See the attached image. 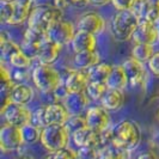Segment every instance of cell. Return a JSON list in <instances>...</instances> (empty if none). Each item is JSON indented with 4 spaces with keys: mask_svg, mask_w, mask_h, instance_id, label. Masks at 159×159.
Masks as SVG:
<instances>
[{
    "mask_svg": "<svg viewBox=\"0 0 159 159\" xmlns=\"http://www.w3.org/2000/svg\"><path fill=\"white\" fill-rule=\"evenodd\" d=\"M140 143L141 129L134 121L125 120L112 127V145L128 151H133Z\"/></svg>",
    "mask_w": 159,
    "mask_h": 159,
    "instance_id": "cell-1",
    "label": "cell"
},
{
    "mask_svg": "<svg viewBox=\"0 0 159 159\" xmlns=\"http://www.w3.org/2000/svg\"><path fill=\"white\" fill-rule=\"evenodd\" d=\"M34 85L43 93H52L61 86V74L52 65L39 64L31 73Z\"/></svg>",
    "mask_w": 159,
    "mask_h": 159,
    "instance_id": "cell-2",
    "label": "cell"
},
{
    "mask_svg": "<svg viewBox=\"0 0 159 159\" xmlns=\"http://www.w3.org/2000/svg\"><path fill=\"white\" fill-rule=\"evenodd\" d=\"M140 19L132 11H117V13L111 18L110 31L112 36L119 41L132 40L136 28L140 24Z\"/></svg>",
    "mask_w": 159,
    "mask_h": 159,
    "instance_id": "cell-3",
    "label": "cell"
},
{
    "mask_svg": "<svg viewBox=\"0 0 159 159\" xmlns=\"http://www.w3.org/2000/svg\"><path fill=\"white\" fill-rule=\"evenodd\" d=\"M61 19H62V11L53 5L35 6L29 17L28 28L47 34L48 29Z\"/></svg>",
    "mask_w": 159,
    "mask_h": 159,
    "instance_id": "cell-4",
    "label": "cell"
},
{
    "mask_svg": "<svg viewBox=\"0 0 159 159\" xmlns=\"http://www.w3.org/2000/svg\"><path fill=\"white\" fill-rule=\"evenodd\" d=\"M70 138L71 133L65 125H53L42 129L40 143L49 153H54L67 147Z\"/></svg>",
    "mask_w": 159,
    "mask_h": 159,
    "instance_id": "cell-5",
    "label": "cell"
},
{
    "mask_svg": "<svg viewBox=\"0 0 159 159\" xmlns=\"http://www.w3.org/2000/svg\"><path fill=\"white\" fill-rule=\"evenodd\" d=\"M75 32H77L75 26L71 22L61 19L54 23L48 29L47 40L62 48L64 46L72 43V41L75 36Z\"/></svg>",
    "mask_w": 159,
    "mask_h": 159,
    "instance_id": "cell-6",
    "label": "cell"
},
{
    "mask_svg": "<svg viewBox=\"0 0 159 159\" xmlns=\"http://www.w3.org/2000/svg\"><path fill=\"white\" fill-rule=\"evenodd\" d=\"M0 114L4 116L6 123L18 128H23L26 125H30L32 120L31 110L26 105L16 103H10L6 108L0 110Z\"/></svg>",
    "mask_w": 159,
    "mask_h": 159,
    "instance_id": "cell-7",
    "label": "cell"
},
{
    "mask_svg": "<svg viewBox=\"0 0 159 159\" xmlns=\"http://www.w3.org/2000/svg\"><path fill=\"white\" fill-rule=\"evenodd\" d=\"M20 128L10 123L2 125L0 128V147L2 152H12L19 150L24 145Z\"/></svg>",
    "mask_w": 159,
    "mask_h": 159,
    "instance_id": "cell-8",
    "label": "cell"
},
{
    "mask_svg": "<svg viewBox=\"0 0 159 159\" xmlns=\"http://www.w3.org/2000/svg\"><path fill=\"white\" fill-rule=\"evenodd\" d=\"M86 125L90 129H92L96 133H102L110 128V115L107 109H104L102 105H93L90 107L88 111L85 112Z\"/></svg>",
    "mask_w": 159,
    "mask_h": 159,
    "instance_id": "cell-9",
    "label": "cell"
},
{
    "mask_svg": "<svg viewBox=\"0 0 159 159\" xmlns=\"http://www.w3.org/2000/svg\"><path fill=\"white\" fill-rule=\"evenodd\" d=\"M122 67L127 74L128 85H130L132 88H138L145 84V80L147 78V71L143 62L129 57L122 64Z\"/></svg>",
    "mask_w": 159,
    "mask_h": 159,
    "instance_id": "cell-10",
    "label": "cell"
},
{
    "mask_svg": "<svg viewBox=\"0 0 159 159\" xmlns=\"http://www.w3.org/2000/svg\"><path fill=\"white\" fill-rule=\"evenodd\" d=\"M134 43H143L154 46L159 42V29L156 23L141 20L132 37Z\"/></svg>",
    "mask_w": 159,
    "mask_h": 159,
    "instance_id": "cell-11",
    "label": "cell"
},
{
    "mask_svg": "<svg viewBox=\"0 0 159 159\" xmlns=\"http://www.w3.org/2000/svg\"><path fill=\"white\" fill-rule=\"evenodd\" d=\"M105 28V20L99 13L97 12H86L80 17V19L77 23V30L86 31L92 35H99Z\"/></svg>",
    "mask_w": 159,
    "mask_h": 159,
    "instance_id": "cell-12",
    "label": "cell"
},
{
    "mask_svg": "<svg viewBox=\"0 0 159 159\" xmlns=\"http://www.w3.org/2000/svg\"><path fill=\"white\" fill-rule=\"evenodd\" d=\"M62 104L65 108L67 109V111L70 112L71 116H78L83 115L88 111L90 108V98H89L85 92L83 93H67L64 97V102Z\"/></svg>",
    "mask_w": 159,
    "mask_h": 159,
    "instance_id": "cell-13",
    "label": "cell"
},
{
    "mask_svg": "<svg viewBox=\"0 0 159 159\" xmlns=\"http://www.w3.org/2000/svg\"><path fill=\"white\" fill-rule=\"evenodd\" d=\"M90 79H89L88 72L75 70L68 74L64 84L65 91L67 93H83L86 91Z\"/></svg>",
    "mask_w": 159,
    "mask_h": 159,
    "instance_id": "cell-14",
    "label": "cell"
},
{
    "mask_svg": "<svg viewBox=\"0 0 159 159\" xmlns=\"http://www.w3.org/2000/svg\"><path fill=\"white\" fill-rule=\"evenodd\" d=\"M71 115L64 104L52 103L44 105V122L46 127L53 125H66Z\"/></svg>",
    "mask_w": 159,
    "mask_h": 159,
    "instance_id": "cell-15",
    "label": "cell"
},
{
    "mask_svg": "<svg viewBox=\"0 0 159 159\" xmlns=\"http://www.w3.org/2000/svg\"><path fill=\"white\" fill-rule=\"evenodd\" d=\"M71 136L74 145L78 146V148H80V147H95V148H98L102 151L99 133H96L89 127L81 128L79 130L74 132Z\"/></svg>",
    "mask_w": 159,
    "mask_h": 159,
    "instance_id": "cell-16",
    "label": "cell"
},
{
    "mask_svg": "<svg viewBox=\"0 0 159 159\" xmlns=\"http://www.w3.org/2000/svg\"><path fill=\"white\" fill-rule=\"evenodd\" d=\"M72 49L74 53L81 52H95L97 48V39L95 35L89 34L86 31L77 30L75 36L71 43Z\"/></svg>",
    "mask_w": 159,
    "mask_h": 159,
    "instance_id": "cell-17",
    "label": "cell"
},
{
    "mask_svg": "<svg viewBox=\"0 0 159 159\" xmlns=\"http://www.w3.org/2000/svg\"><path fill=\"white\" fill-rule=\"evenodd\" d=\"M34 0H15L13 16L10 19L8 25H20L29 20L34 10Z\"/></svg>",
    "mask_w": 159,
    "mask_h": 159,
    "instance_id": "cell-18",
    "label": "cell"
},
{
    "mask_svg": "<svg viewBox=\"0 0 159 159\" xmlns=\"http://www.w3.org/2000/svg\"><path fill=\"white\" fill-rule=\"evenodd\" d=\"M73 64L77 67V70L88 71L96 65L101 64V56L95 52H81V53H74L73 56Z\"/></svg>",
    "mask_w": 159,
    "mask_h": 159,
    "instance_id": "cell-19",
    "label": "cell"
},
{
    "mask_svg": "<svg viewBox=\"0 0 159 159\" xmlns=\"http://www.w3.org/2000/svg\"><path fill=\"white\" fill-rule=\"evenodd\" d=\"M34 89L29 85L16 83L11 91V101L12 103L20 104V105H28L34 99Z\"/></svg>",
    "mask_w": 159,
    "mask_h": 159,
    "instance_id": "cell-20",
    "label": "cell"
},
{
    "mask_svg": "<svg viewBox=\"0 0 159 159\" xmlns=\"http://www.w3.org/2000/svg\"><path fill=\"white\" fill-rule=\"evenodd\" d=\"M105 84L108 89H114V90H120V91H123L126 89V86L128 85V78L122 65L112 66V70Z\"/></svg>",
    "mask_w": 159,
    "mask_h": 159,
    "instance_id": "cell-21",
    "label": "cell"
},
{
    "mask_svg": "<svg viewBox=\"0 0 159 159\" xmlns=\"http://www.w3.org/2000/svg\"><path fill=\"white\" fill-rule=\"evenodd\" d=\"M123 92L120 90L108 89L101 99V105L108 111H117L123 105Z\"/></svg>",
    "mask_w": 159,
    "mask_h": 159,
    "instance_id": "cell-22",
    "label": "cell"
},
{
    "mask_svg": "<svg viewBox=\"0 0 159 159\" xmlns=\"http://www.w3.org/2000/svg\"><path fill=\"white\" fill-rule=\"evenodd\" d=\"M60 50H61L60 46L50 42L49 40H46L41 46L40 54H39V57H37L40 64L53 65L57 60L59 55H60Z\"/></svg>",
    "mask_w": 159,
    "mask_h": 159,
    "instance_id": "cell-23",
    "label": "cell"
},
{
    "mask_svg": "<svg viewBox=\"0 0 159 159\" xmlns=\"http://www.w3.org/2000/svg\"><path fill=\"white\" fill-rule=\"evenodd\" d=\"M112 70V66L109 64H98L93 66L92 68L88 70V75L90 81L93 83H105L110 72Z\"/></svg>",
    "mask_w": 159,
    "mask_h": 159,
    "instance_id": "cell-24",
    "label": "cell"
},
{
    "mask_svg": "<svg viewBox=\"0 0 159 159\" xmlns=\"http://www.w3.org/2000/svg\"><path fill=\"white\" fill-rule=\"evenodd\" d=\"M22 48L19 47L17 43H15L13 41H11L10 39L6 37L5 32L0 34V50H1V60L5 62L11 59V56L13 54H16L18 50H20Z\"/></svg>",
    "mask_w": 159,
    "mask_h": 159,
    "instance_id": "cell-25",
    "label": "cell"
},
{
    "mask_svg": "<svg viewBox=\"0 0 159 159\" xmlns=\"http://www.w3.org/2000/svg\"><path fill=\"white\" fill-rule=\"evenodd\" d=\"M154 54V49L151 44H143V43H136L132 49V57L140 62H148L150 59Z\"/></svg>",
    "mask_w": 159,
    "mask_h": 159,
    "instance_id": "cell-26",
    "label": "cell"
},
{
    "mask_svg": "<svg viewBox=\"0 0 159 159\" xmlns=\"http://www.w3.org/2000/svg\"><path fill=\"white\" fill-rule=\"evenodd\" d=\"M102 159H130V151L117 147L115 145H109L101 151Z\"/></svg>",
    "mask_w": 159,
    "mask_h": 159,
    "instance_id": "cell-27",
    "label": "cell"
},
{
    "mask_svg": "<svg viewBox=\"0 0 159 159\" xmlns=\"http://www.w3.org/2000/svg\"><path fill=\"white\" fill-rule=\"evenodd\" d=\"M32 59H30L29 56L24 53L23 50H18L16 54L11 56V59L8 60V64L12 67H15L16 70H28L31 66Z\"/></svg>",
    "mask_w": 159,
    "mask_h": 159,
    "instance_id": "cell-28",
    "label": "cell"
},
{
    "mask_svg": "<svg viewBox=\"0 0 159 159\" xmlns=\"http://www.w3.org/2000/svg\"><path fill=\"white\" fill-rule=\"evenodd\" d=\"M108 86L105 83H93L90 81L88 89L85 91V93L90 98V101H101L104 93L107 92Z\"/></svg>",
    "mask_w": 159,
    "mask_h": 159,
    "instance_id": "cell-29",
    "label": "cell"
},
{
    "mask_svg": "<svg viewBox=\"0 0 159 159\" xmlns=\"http://www.w3.org/2000/svg\"><path fill=\"white\" fill-rule=\"evenodd\" d=\"M22 130V135H23V140L25 143H35L40 141L41 139V132L42 129L36 127L35 125H26L23 128H20Z\"/></svg>",
    "mask_w": 159,
    "mask_h": 159,
    "instance_id": "cell-30",
    "label": "cell"
},
{
    "mask_svg": "<svg viewBox=\"0 0 159 159\" xmlns=\"http://www.w3.org/2000/svg\"><path fill=\"white\" fill-rule=\"evenodd\" d=\"M152 5V0H135L129 11H132L140 20H145Z\"/></svg>",
    "mask_w": 159,
    "mask_h": 159,
    "instance_id": "cell-31",
    "label": "cell"
},
{
    "mask_svg": "<svg viewBox=\"0 0 159 159\" xmlns=\"http://www.w3.org/2000/svg\"><path fill=\"white\" fill-rule=\"evenodd\" d=\"M67 129L70 130V133H71V135L74 133V132H77V130H79L81 128H85L88 127V125H86V119H85V115L84 116H81V115H78V116H71L70 120L67 121V123L65 125Z\"/></svg>",
    "mask_w": 159,
    "mask_h": 159,
    "instance_id": "cell-32",
    "label": "cell"
},
{
    "mask_svg": "<svg viewBox=\"0 0 159 159\" xmlns=\"http://www.w3.org/2000/svg\"><path fill=\"white\" fill-rule=\"evenodd\" d=\"M13 8H15V0L11 1H1L0 7V18L2 23L7 24L10 19L13 16Z\"/></svg>",
    "mask_w": 159,
    "mask_h": 159,
    "instance_id": "cell-33",
    "label": "cell"
},
{
    "mask_svg": "<svg viewBox=\"0 0 159 159\" xmlns=\"http://www.w3.org/2000/svg\"><path fill=\"white\" fill-rule=\"evenodd\" d=\"M101 150L95 147H80L77 151V159H99Z\"/></svg>",
    "mask_w": 159,
    "mask_h": 159,
    "instance_id": "cell-34",
    "label": "cell"
},
{
    "mask_svg": "<svg viewBox=\"0 0 159 159\" xmlns=\"http://www.w3.org/2000/svg\"><path fill=\"white\" fill-rule=\"evenodd\" d=\"M31 123L35 125L36 127L43 128L46 127V122H44V105H41L39 108H36L34 111H32V120Z\"/></svg>",
    "mask_w": 159,
    "mask_h": 159,
    "instance_id": "cell-35",
    "label": "cell"
},
{
    "mask_svg": "<svg viewBox=\"0 0 159 159\" xmlns=\"http://www.w3.org/2000/svg\"><path fill=\"white\" fill-rule=\"evenodd\" d=\"M145 20H148L152 23H157L159 20V0H152L151 8L145 18Z\"/></svg>",
    "mask_w": 159,
    "mask_h": 159,
    "instance_id": "cell-36",
    "label": "cell"
},
{
    "mask_svg": "<svg viewBox=\"0 0 159 159\" xmlns=\"http://www.w3.org/2000/svg\"><path fill=\"white\" fill-rule=\"evenodd\" d=\"M53 158L54 159H77V152L65 147L62 150H59L57 152L53 153Z\"/></svg>",
    "mask_w": 159,
    "mask_h": 159,
    "instance_id": "cell-37",
    "label": "cell"
},
{
    "mask_svg": "<svg viewBox=\"0 0 159 159\" xmlns=\"http://www.w3.org/2000/svg\"><path fill=\"white\" fill-rule=\"evenodd\" d=\"M147 68L154 77H159V52L154 53L150 59V61L147 62Z\"/></svg>",
    "mask_w": 159,
    "mask_h": 159,
    "instance_id": "cell-38",
    "label": "cell"
},
{
    "mask_svg": "<svg viewBox=\"0 0 159 159\" xmlns=\"http://www.w3.org/2000/svg\"><path fill=\"white\" fill-rule=\"evenodd\" d=\"M134 1L135 0H112L111 4L117 11H127V10H130Z\"/></svg>",
    "mask_w": 159,
    "mask_h": 159,
    "instance_id": "cell-39",
    "label": "cell"
},
{
    "mask_svg": "<svg viewBox=\"0 0 159 159\" xmlns=\"http://www.w3.org/2000/svg\"><path fill=\"white\" fill-rule=\"evenodd\" d=\"M0 75H1V84H7V83L13 81L11 71L6 67L4 61H1V65H0Z\"/></svg>",
    "mask_w": 159,
    "mask_h": 159,
    "instance_id": "cell-40",
    "label": "cell"
},
{
    "mask_svg": "<svg viewBox=\"0 0 159 159\" xmlns=\"http://www.w3.org/2000/svg\"><path fill=\"white\" fill-rule=\"evenodd\" d=\"M12 79L15 83H23L25 79H28V70H17L13 75H12Z\"/></svg>",
    "mask_w": 159,
    "mask_h": 159,
    "instance_id": "cell-41",
    "label": "cell"
},
{
    "mask_svg": "<svg viewBox=\"0 0 159 159\" xmlns=\"http://www.w3.org/2000/svg\"><path fill=\"white\" fill-rule=\"evenodd\" d=\"M150 143H151L152 147L159 150V129H156L152 132L151 138H150Z\"/></svg>",
    "mask_w": 159,
    "mask_h": 159,
    "instance_id": "cell-42",
    "label": "cell"
},
{
    "mask_svg": "<svg viewBox=\"0 0 159 159\" xmlns=\"http://www.w3.org/2000/svg\"><path fill=\"white\" fill-rule=\"evenodd\" d=\"M70 1L68 0H53V6H55L56 8L64 11L66 8L70 7Z\"/></svg>",
    "mask_w": 159,
    "mask_h": 159,
    "instance_id": "cell-43",
    "label": "cell"
},
{
    "mask_svg": "<svg viewBox=\"0 0 159 159\" xmlns=\"http://www.w3.org/2000/svg\"><path fill=\"white\" fill-rule=\"evenodd\" d=\"M70 4L75 6V7H85L90 4V0H68Z\"/></svg>",
    "mask_w": 159,
    "mask_h": 159,
    "instance_id": "cell-44",
    "label": "cell"
},
{
    "mask_svg": "<svg viewBox=\"0 0 159 159\" xmlns=\"http://www.w3.org/2000/svg\"><path fill=\"white\" fill-rule=\"evenodd\" d=\"M136 159H158V157H157V154H156L154 152L148 151V152H143V153H140Z\"/></svg>",
    "mask_w": 159,
    "mask_h": 159,
    "instance_id": "cell-45",
    "label": "cell"
},
{
    "mask_svg": "<svg viewBox=\"0 0 159 159\" xmlns=\"http://www.w3.org/2000/svg\"><path fill=\"white\" fill-rule=\"evenodd\" d=\"M112 0H90V4L93 5V6H97V7H101V6H105L108 5L109 2H111Z\"/></svg>",
    "mask_w": 159,
    "mask_h": 159,
    "instance_id": "cell-46",
    "label": "cell"
},
{
    "mask_svg": "<svg viewBox=\"0 0 159 159\" xmlns=\"http://www.w3.org/2000/svg\"><path fill=\"white\" fill-rule=\"evenodd\" d=\"M16 159H34L30 156V154H26V153H22V154H19L18 157H17Z\"/></svg>",
    "mask_w": 159,
    "mask_h": 159,
    "instance_id": "cell-47",
    "label": "cell"
},
{
    "mask_svg": "<svg viewBox=\"0 0 159 159\" xmlns=\"http://www.w3.org/2000/svg\"><path fill=\"white\" fill-rule=\"evenodd\" d=\"M44 159H54V158H53V153H49L48 156H46V158H44Z\"/></svg>",
    "mask_w": 159,
    "mask_h": 159,
    "instance_id": "cell-48",
    "label": "cell"
},
{
    "mask_svg": "<svg viewBox=\"0 0 159 159\" xmlns=\"http://www.w3.org/2000/svg\"><path fill=\"white\" fill-rule=\"evenodd\" d=\"M156 119H157V121H159V108L157 109V111H156Z\"/></svg>",
    "mask_w": 159,
    "mask_h": 159,
    "instance_id": "cell-49",
    "label": "cell"
},
{
    "mask_svg": "<svg viewBox=\"0 0 159 159\" xmlns=\"http://www.w3.org/2000/svg\"><path fill=\"white\" fill-rule=\"evenodd\" d=\"M1 1H11V0H1Z\"/></svg>",
    "mask_w": 159,
    "mask_h": 159,
    "instance_id": "cell-50",
    "label": "cell"
},
{
    "mask_svg": "<svg viewBox=\"0 0 159 159\" xmlns=\"http://www.w3.org/2000/svg\"><path fill=\"white\" fill-rule=\"evenodd\" d=\"M99 159H102V158H99Z\"/></svg>",
    "mask_w": 159,
    "mask_h": 159,
    "instance_id": "cell-51",
    "label": "cell"
}]
</instances>
